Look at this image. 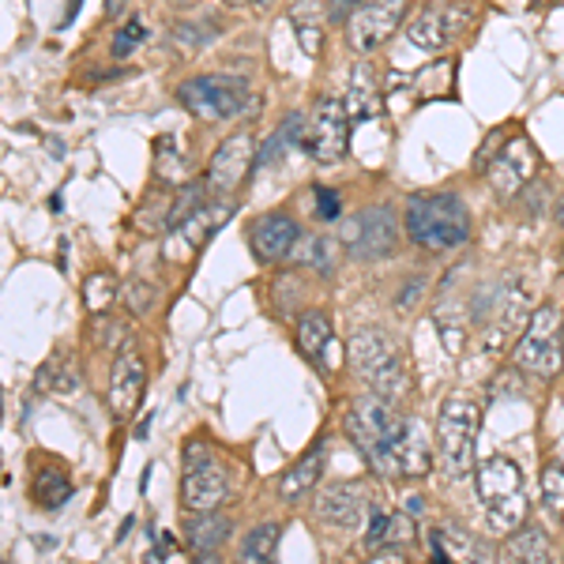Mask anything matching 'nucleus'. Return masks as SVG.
Instances as JSON below:
<instances>
[{"label":"nucleus","mask_w":564,"mask_h":564,"mask_svg":"<svg viewBox=\"0 0 564 564\" xmlns=\"http://www.w3.org/2000/svg\"><path fill=\"white\" fill-rule=\"evenodd\" d=\"M339 245L347 249L350 260L372 263V260H388L399 245V218L388 204L366 207V212L350 215L339 230Z\"/></svg>","instance_id":"nucleus-9"},{"label":"nucleus","mask_w":564,"mask_h":564,"mask_svg":"<svg viewBox=\"0 0 564 564\" xmlns=\"http://www.w3.org/2000/svg\"><path fill=\"white\" fill-rule=\"evenodd\" d=\"M327 20H332V4H324V0H290V26H294L305 57H316L324 50Z\"/></svg>","instance_id":"nucleus-19"},{"label":"nucleus","mask_w":564,"mask_h":564,"mask_svg":"<svg viewBox=\"0 0 564 564\" xmlns=\"http://www.w3.org/2000/svg\"><path fill=\"white\" fill-rule=\"evenodd\" d=\"M113 297H117V279L109 271H98V275H90L84 282V305L90 313H106L113 305Z\"/></svg>","instance_id":"nucleus-31"},{"label":"nucleus","mask_w":564,"mask_h":564,"mask_svg":"<svg viewBox=\"0 0 564 564\" xmlns=\"http://www.w3.org/2000/svg\"><path fill=\"white\" fill-rule=\"evenodd\" d=\"M557 223H561V226H564V204H561V207H557Z\"/></svg>","instance_id":"nucleus-45"},{"label":"nucleus","mask_w":564,"mask_h":564,"mask_svg":"<svg viewBox=\"0 0 564 564\" xmlns=\"http://www.w3.org/2000/svg\"><path fill=\"white\" fill-rule=\"evenodd\" d=\"M124 302H129V308L135 316L148 313L151 302H154V286H151V282H129V294H124Z\"/></svg>","instance_id":"nucleus-37"},{"label":"nucleus","mask_w":564,"mask_h":564,"mask_svg":"<svg viewBox=\"0 0 564 564\" xmlns=\"http://www.w3.org/2000/svg\"><path fill=\"white\" fill-rule=\"evenodd\" d=\"M121 8H124V0H109L106 15H109V20H117V15H121Z\"/></svg>","instance_id":"nucleus-42"},{"label":"nucleus","mask_w":564,"mask_h":564,"mask_svg":"<svg viewBox=\"0 0 564 564\" xmlns=\"http://www.w3.org/2000/svg\"><path fill=\"white\" fill-rule=\"evenodd\" d=\"M505 561H531V564H542L550 561V542H545V534L539 531V527H516L512 534H508L505 542Z\"/></svg>","instance_id":"nucleus-25"},{"label":"nucleus","mask_w":564,"mask_h":564,"mask_svg":"<svg viewBox=\"0 0 564 564\" xmlns=\"http://www.w3.org/2000/svg\"><path fill=\"white\" fill-rule=\"evenodd\" d=\"M79 4H84V0H68V8H65V20H61V26H68L72 20H76V15H79Z\"/></svg>","instance_id":"nucleus-41"},{"label":"nucleus","mask_w":564,"mask_h":564,"mask_svg":"<svg viewBox=\"0 0 564 564\" xmlns=\"http://www.w3.org/2000/svg\"><path fill=\"white\" fill-rule=\"evenodd\" d=\"M324 459H327V448H324V441H316L313 448H308L305 456L297 459L294 467H290L286 475L279 478V497H282V500H290V505L305 500V497L316 489V481H321V475H324Z\"/></svg>","instance_id":"nucleus-20"},{"label":"nucleus","mask_w":564,"mask_h":564,"mask_svg":"<svg viewBox=\"0 0 564 564\" xmlns=\"http://www.w3.org/2000/svg\"><path fill=\"white\" fill-rule=\"evenodd\" d=\"M350 109L339 98H316L313 113L305 121V135L302 148L313 154L316 162H335L347 154V140H350Z\"/></svg>","instance_id":"nucleus-10"},{"label":"nucleus","mask_w":564,"mask_h":564,"mask_svg":"<svg viewBox=\"0 0 564 564\" xmlns=\"http://www.w3.org/2000/svg\"><path fill=\"white\" fill-rule=\"evenodd\" d=\"M542 500L553 516H564V463H545L542 470Z\"/></svg>","instance_id":"nucleus-33"},{"label":"nucleus","mask_w":564,"mask_h":564,"mask_svg":"<svg viewBox=\"0 0 564 564\" xmlns=\"http://www.w3.org/2000/svg\"><path fill=\"white\" fill-rule=\"evenodd\" d=\"M327 4H332V23H347V15L366 4V0H327Z\"/></svg>","instance_id":"nucleus-39"},{"label":"nucleus","mask_w":564,"mask_h":564,"mask_svg":"<svg viewBox=\"0 0 564 564\" xmlns=\"http://www.w3.org/2000/svg\"><path fill=\"white\" fill-rule=\"evenodd\" d=\"M79 384V372L68 369V358L65 354H57V358L50 361V366L39 369V388H53V391H72Z\"/></svg>","instance_id":"nucleus-34"},{"label":"nucleus","mask_w":564,"mask_h":564,"mask_svg":"<svg viewBox=\"0 0 564 564\" xmlns=\"http://www.w3.org/2000/svg\"><path fill=\"white\" fill-rule=\"evenodd\" d=\"M534 174H539V151H534V143L527 140V135L505 140V148H500L486 166L489 185H494V193L505 199L520 196L534 181Z\"/></svg>","instance_id":"nucleus-13"},{"label":"nucleus","mask_w":564,"mask_h":564,"mask_svg":"<svg viewBox=\"0 0 564 564\" xmlns=\"http://www.w3.org/2000/svg\"><path fill=\"white\" fill-rule=\"evenodd\" d=\"M257 159V140L249 132H234L230 140L218 143V151L212 154V166H207V188L218 196H234L245 185Z\"/></svg>","instance_id":"nucleus-14"},{"label":"nucleus","mask_w":564,"mask_h":564,"mask_svg":"<svg viewBox=\"0 0 564 564\" xmlns=\"http://www.w3.org/2000/svg\"><path fill=\"white\" fill-rule=\"evenodd\" d=\"M223 4H230V8H241V4H249V0H223Z\"/></svg>","instance_id":"nucleus-44"},{"label":"nucleus","mask_w":564,"mask_h":564,"mask_svg":"<svg viewBox=\"0 0 564 564\" xmlns=\"http://www.w3.org/2000/svg\"><path fill=\"white\" fill-rule=\"evenodd\" d=\"M347 109L354 121H369L384 109V90L377 84V72L369 65H358L350 76V87H347Z\"/></svg>","instance_id":"nucleus-21"},{"label":"nucleus","mask_w":564,"mask_h":564,"mask_svg":"<svg viewBox=\"0 0 564 564\" xmlns=\"http://www.w3.org/2000/svg\"><path fill=\"white\" fill-rule=\"evenodd\" d=\"M275 550H279V527L275 523L252 527V531L245 534V542H241V561L263 564V561L275 557Z\"/></svg>","instance_id":"nucleus-30"},{"label":"nucleus","mask_w":564,"mask_h":564,"mask_svg":"<svg viewBox=\"0 0 564 564\" xmlns=\"http://www.w3.org/2000/svg\"><path fill=\"white\" fill-rule=\"evenodd\" d=\"M297 347H302L308 361L321 366L324 350L332 347V321H327L324 313H305L302 321H297Z\"/></svg>","instance_id":"nucleus-26"},{"label":"nucleus","mask_w":564,"mask_h":564,"mask_svg":"<svg viewBox=\"0 0 564 564\" xmlns=\"http://www.w3.org/2000/svg\"><path fill=\"white\" fill-rule=\"evenodd\" d=\"M414 527L406 516H391V512H380V508H372L369 512V531H366V545L372 553L388 550V545H403L411 542Z\"/></svg>","instance_id":"nucleus-23"},{"label":"nucleus","mask_w":564,"mask_h":564,"mask_svg":"<svg viewBox=\"0 0 564 564\" xmlns=\"http://www.w3.org/2000/svg\"><path fill=\"white\" fill-rule=\"evenodd\" d=\"M347 358H350L354 377L369 391L391 399V403H399V399L411 391V372H406L403 358H399V347L380 327H361V332H354L347 343Z\"/></svg>","instance_id":"nucleus-3"},{"label":"nucleus","mask_w":564,"mask_h":564,"mask_svg":"<svg viewBox=\"0 0 564 564\" xmlns=\"http://www.w3.org/2000/svg\"><path fill=\"white\" fill-rule=\"evenodd\" d=\"M177 102L199 121H234L252 113V90L241 76H193L177 87Z\"/></svg>","instance_id":"nucleus-6"},{"label":"nucleus","mask_w":564,"mask_h":564,"mask_svg":"<svg viewBox=\"0 0 564 564\" xmlns=\"http://www.w3.org/2000/svg\"><path fill=\"white\" fill-rule=\"evenodd\" d=\"M275 4H279V0H257L260 12H271V8H275Z\"/></svg>","instance_id":"nucleus-43"},{"label":"nucleus","mask_w":564,"mask_h":564,"mask_svg":"<svg viewBox=\"0 0 564 564\" xmlns=\"http://www.w3.org/2000/svg\"><path fill=\"white\" fill-rule=\"evenodd\" d=\"M316 215H321V218H335V215H339V193H335V188H316Z\"/></svg>","instance_id":"nucleus-38"},{"label":"nucleus","mask_w":564,"mask_h":564,"mask_svg":"<svg viewBox=\"0 0 564 564\" xmlns=\"http://www.w3.org/2000/svg\"><path fill=\"white\" fill-rule=\"evenodd\" d=\"M297 263H305V268L321 271V275H332L335 271V245L324 238V234H316V238H302L294 245V252H290Z\"/></svg>","instance_id":"nucleus-29"},{"label":"nucleus","mask_w":564,"mask_h":564,"mask_svg":"<svg viewBox=\"0 0 564 564\" xmlns=\"http://www.w3.org/2000/svg\"><path fill=\"white\" fill-rule=\"evenodd\" d=\"M347 430L358 444V452L369 459L372 470L395 475H425L430 467V448L422 441V430L406 422L384 395H361L347 417Z\"/></svg>","instance_id":"nucleus-1"},{"label":"nucleus","mask_w":564,"mask_h":564,"mask_svg":"<svg viewBox=\"0 0 564 564\" xmlns=\"http://www.w3.org/2000/svg\"><path fill=\"white\" fill-rule=\"evenodd\" d=\"M218 34V26L215 23H207V26H196V23H181L177 26V42L181 45H193V50H199V45H207Z\"/></svg>","instance_id":"nucleus-36"},{"label":"nucleus","mask_w":564,"mask_h":564,"mask_svg":"<svg viewBox=\"0 0 564 564\" xmlns=\"http://www.w3.org/2000/svg\"><path fill=\"white\" fill-rule=\"evenodd\" d=\"M478 500L486 508V520L497 534H512L527 516V497H523V475L512 459L494 456L478 467L475 475Z\"/></svg>","instance_id":"nucleus-5"},{"label":"nucleus","mask_w":564,"mask_h":564,"mask_svg":"<svg viewBox=\"0 0 564 564\" xmlns=\"http://www.w3.org/2000/svg\"><path fill=\"white\" fill-rule=\"evenodd\" d=\"M143 384H148V366H143L140 354L124 350L117 354L113 369H109V384H106V403L113 417H132L135 406L143 399Z\"/></svg>","instance_id":"nucleus-16"},{"label":"nucleus","mask_w":564,"mask_h":564,"mask_svg":"<svg viewBox=\"0 0 564 564\" xmlns=\"http://www.w3.org/2000/svg\"><path fill=\"white\" fill-rule=\"evenodd\" d=\"M143 34H148V31H143V23H140V20H132L129 26H121V31H117V39H113V57H117V61L132 57L135 45L143 42Z\"/></svg>","instance_id":"nucleus-35"},{"label":"nucleus","mask_w":564,"mask_h":564,"mask_svg":"<svg viewBox=\"0 0 564 564\" xmlns=\"http://www.w3.org/2000/svg\"><path fill=\"white\" fill-rule=\"evenodd\" d=\"M230 215H234V204L226 196L223 199H204V204H199L196 212H188L174 226V230H170L166 245H162V257H170V260H177V263L193 260L196 252L215 238V230Z\"/></svg>","instance_id":"nucleus-11"},{"label":"nucleus","mask_w":564,"mask_h":564,"mask_svg":"<svg viewBox=\"0 0 564 564\" xmlns=\"http://www.w3.org/2000/svg\"><path fill=\"white\" fill-rule=\"evenodd\" d=\"M422 286H425V279H422V275H414V279H411V286L403 282V294H399V305H414V302H417V294H422Z\"/></svg>","instance_id":"nucleus-40"},{"label":"nucleus","mask_w":564,"mask_h":564,"mask_svg":"<svg viewBox=\"0 0 564 564\" xmlns=\"http://www.w3.org/2000/svg\"><path fill=\"white\" fill-rule=\"evenodd\" d=\"M68 497H72L68 470L57 467V463H45L39 475H34V500H39L42 508H61Z\"/></svg>","instance_id":"nucleus-27"},{"label":"nucleus","mask_w":564,"mask_h":564,"mask_svg":"<svg viewBox=\"0 0 564 564\" xmlns=\"http://www.w3.org/2000/svg\"><path fill=\"white\" fill-rule=\"evenodd\" d=\"M456 90V61L452 57H441L436 65L422 68L414 76V95L422 102H433V98H448Z\"/></svg>","instance_id":"nucleus-24"},{"label":"nucleus","mask_w":564,"mask_h":564,"mask_svg":"<svg viewBox=\"0 0 564 564\" xmlns=\"http://www.w3.org/2000/svg\"><path fill=\"white\" fill-rule=\"evenodd\" d=\"M230 494V475L215 459V452L204 441L185 444V470H181V505L185 512H215Z\"/></svg>","instance_id":"nucleus-8"},{"label":"nucleus","mask_w":564,"mask_h":564,"mask_svg":"<svg viewBox=\"0 0 564 564\" xmlns=\"http://www.w3.org/2000/svg\"><path fill=\"white\" fill-rule=\"evenodd\" d=\"M406 8H411V0H366L361 8H354L347 20L350 50H358V53L380 50V45L399 31Z\"/></svg>","instance_id":"nucleus-12"},{"label":"nucleus","mask_w":564,"mask_h":564,"mask_svg":"<svg viewBox=\"0 0 564 564\" xmlns=\"http://www.w3.org/2000/svg\"><path fill=\"white\" fill-rule=\"evenodd\" d=\"M516 366L531 377L553 380L564 369V316L557 305H539L512 350Z\"/></svg>","instance_id":"nucleus-7"},{"label":"nucleus","mask_w":564,"mask_h":564,"mask_svg":"<svg viewBox=\"0 0 564 564\" xmlns=\"http://www.w3.org/2000/svg\"><path fill=\"white\" fill-rule=\"evenodd\" d=\"M463 26H467V12H463V8L425 4L411 20V26H406V39H411L414 50L436 53V50H448V42L456 39Z\"/></svg>","instance_id":"nucleus-15"},{"label":"nucleus","mask_w":564,"mask_h":564,"mask_svg":"<svg viewBox=\"0 0 564 564\" xmlns=\"http://www.w3.org/2000/svg\"><path fill=\"white\" fill-rule=\"evenodd\" d=\"M467 305H456V302H448V305H441L436 308V332H441V339H444V347H448V354H459L463 350V335H467Z\"/></svg>","instance_id":"nucleus-28"},{"label":"nucleus","mask_w":564,"mask_h":564,"mask_svg":"<svg viewBox=\"0 0 564 564\" xmlns=\"http://www.w3.org/2000/svg\"><path fill=\"white\" fill-rule=\"evenodd\" d=\"M185 539H188V545H193L196 553L215 557L218 545L230 539V520H226V516H218V512H188Z\"/></svg>","instance_id":"nucleus-22"},{"label":"nucleus","mask_w":564,"mask_h":564,"mask_svg":"<svg viewBox=\"0 0 564 564\" xmlns=\"http://www.w3.org/2000/svg\"><path fill=\"white\" fill-rule=\"evenodd\" d=\"M316 516L339 531H358L366 516V489L361 486H332L316 497Z\"/></svg>","instance_id":"nucleus-18"},{"label":"nucleus","mask_w":564,"mask_h":564,"mask_svg":"<svg viewBox=\"0 0 564 564\" xmlns=\"http://www.w3.org/2000/svg\"><path fill=\"white\" fill-rule=\"evenodd\" d=\"M302 241V230L290 215L268 212L249 226V249L257 252V260L263 263H279L294 252V245Z\"/></svg>","instance_id":"nucleus-17"},{"label":"nucleus","mask_w":564,"mask_h":564,"mask_svg":"<svg viewBox=\"0 0 564 564\" xmlns=\"http://www.w3.org/2000/svg\"><path fill=\"white\" fill-rule=\"evenodd\" d=\"M478 430H481V406L475 399L463 395V391L444 399L441 417H436V456H441V467L452 478H463L475 467Z\"/></svg>","instance_id":"nucleus-4"},{"label":"nucleus","mask_w":564,"mask_h":564,"mask_svg":"<svg viewBox=\"0 0 564 564\" xmlns=\"http://www.w3.org/2000/svg\"><path fill=\"white\" fill-rule=\"evenodd\" d=\"M159 177L174 181V185L188 177V159L177 151L174 135H162V143H159Z\"/></svg>","instance_id":"nucleus-32"},{"label":"nucleus","mask_w":564,"mask_h":564,"mask_svg":"<svg viewBox=\"0 0 564 564\" xmlns=\"http://www.w3.org/2000/svg\"><path fill=\"white\" fill-rule=\"evenodd\" d=\"M406 234L430 252L456 249L470 238V212L456 193H417L406 199Z\"/></svg>","instance_id":"nucleus-2"}]
</instances>
